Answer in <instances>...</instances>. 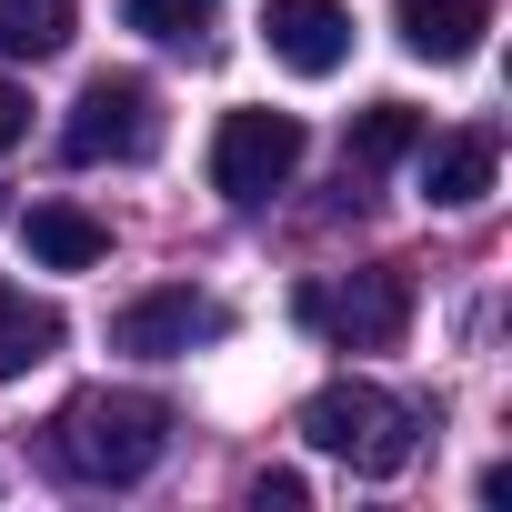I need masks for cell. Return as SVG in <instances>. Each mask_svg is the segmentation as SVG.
I'll use <instances>...</instances> for the list:
<instances>
[{
  "label": "cell",
  "mask_w": 512,
  "mask_h": 512,
  "mask_svg": "<svg viewBox=\"0 0 512 512\" xmlns=\"http://www.w3.org/2000/svg\"><path fill=\"white\" fill-rule=\"evenodd\" d=\"M171 452V402L161 392H81L51 422V462L71 482H141Z\"/></svg>",
  "instance_id": "6da1fadb"
},
{
  "label": "cell",
  "mask_w": 512,
  "mask_h": 512,
  "mask_svg": "<svg viewBox=\"0 0 512 512\" xmlns=\"http://www.w3.org/2000/svg\"><path fill=\"white\" fill-rule=\"evenodd\" d=\"M302 442L332 452V462H352V472H372V482H392L412 462V412L382 382H322L302 402Z\"/></svg>",
  "instance_id": "7a4b0ae2"
},
{
  "label": "cell",
  "mask_w": 512,
  "mask_h": 512,
  "mask_svg": "<svg viewBox=\"0 0 512 512\" xmlns=\"http://www.w3.org/2000/svg\"><path fill=\"white\" fill-rule=\"evenodd\" d=\"M302 121L292 111H221V131H211V191L221 201H272L292 171H302Z\"/></svg>",
  "instance_id": "3957f363"
},
{
  "label": "cell",
  "mask_w": 512,
  "mask_h": 512,
  "mask_svg": "<svg viewBox=\"0 0 512 512\" xmlns=\"http://www.w3.org/2000/svg\"><path fill=\"white\" fill-rule=\"evenodd\" d=\"M151 141H161V91L141 71H101L71 101V121H61V151L71 161H141Z\"/></svg>",
  "instance_id": "277c9868"
},
{
  "label": "cell",
  "mask_w": 512,
  "mask_h": 512,
  "mask_svg": "<svg viewBox=\"0 0 512 512\" xmlns=\"http://www.w3.org/2000/svg\"><path fill=\"white\" fill-rule=\"evenodd\" d=\"M292 312H302L312 332H332L342 352H392V342L412 332V272L382 262V272H352L342 292H302Z\"/></svg>",
  "instance_id": "5b68a950"
},
{
  "label": "cell",
  "mask_w": 512,
  "mask_h": 512,
  "mask_svg": "<svg viewBox=\"0 0 512 512\" xmlns=\"http://www.w3.org/2000/svg\"><path fill=\"white\" fill-rule=\"evenodd\" d=\"M211 332H221V302H201V292H141L111 312V352H131V362H181Z\"/></svg>",
  "instance_id": "8992f818"
},
{
  "label": "cell",
  "mask_w": 512,
  "mask_h": 512,
  "mask_svg": "<svg viewBox=\"0 0 512 512\" xmlns=\"http://www.w3.org/2000/svg\"><path fill=\"white\" fill-rule=\"evenodd\" d=\"M262 41H272L282 71L332 81V71L352 61V11H342V0H272V11H262Z\"/></svg>",
  "instance_id": "52a82bcc"
},
{
  "label": "cell",
  "mask_w": 512,
  "mask_h": 512,
  "mask_svg": "<svg viewBox=\"0 0 512 512\" xmlns=\"http://www.w3.org/2000/svg\"><path fill=\"white\" fill-rule=\"evenodd\" d=\"M412 151H422V201L432 211H472L492 191V171H502L492 131H442V141H412Z\"/></svg>",
  "instance_id": "ba28073f"
},
{
  "label": "cell",
  "mask_w": 512,
  "mask_h": 512,
  "mask_svg": "<svg viewBox=\"0 0 512 512\" xmlns=\"http://www.w3.org/2000/svg\"><path fill=\"white\" fill-rule=\"evenodd\" d=\"M482 21H492L482 0H392V31H402V51H412V61H442V71L482 51Z\"/></svg>",
  "instance_id": "9c48e42d"
},
{
  "label": "cell",
  "mask_w": 512,
  "mask_h": 512,
  "mask_svg": "<svg viewBox=\"0 0 512 512\" xmlns=\"http://www.w3.org/2000/svg\"><path fill=\"white\" fill-rule=\"evenodd\" d=\"M21 241H31V262H41V272H91L101 251H111V231H101L81 201H31Z\"/></svg>",
  "instance_id": "30bf717a"
},
{
  "label": "cell",
  "mask_w": 512,
  "mask_h": 512,
  "mask_svg": "<svg viewBox=\"0 0 512 512\" xmlns=\"http://www.w3.org/2000/svg\"><path fill=\"white\" fill-rule=\"evenodd\" d=\"M61 342H71V322H61L51 302H31V292H11V282H0V382L41 372Z\"/></svg>",
  "instance_id": "8fae6325"
},
{
  "label": "cell",
  "mask_w": 512,
  "mask_h": 512,
  "mask_svg": "<svg viewBox=\"0 0 512 512\" xmlns=\"http://www.w3.org/2000/svg\"><path fill=\"white\" fill-rule=\"evenodd\" d=\"M71 41V0H0V61H51Z\"/></svg>",
  "instance_id": "7c38bea8"
},
{
  "label": "cell",
  "mask_w": 512,
  "mask_h": 512,
  "mask_svg": "<svg viewBox=\"0 0 512 512\" xmlns=\"http://www.w3.org/2000/svg\"><path fill=\"white\" fill-rule=\"evenodd\" d=\"M412 141H422V121H412L402 101H372V111L352 121V161H362V171H392V161H412Z\"/></svg>",
  "instance_id": "4fadbf2b"
},
{
  "label": "cell",
  "mask_w": 512,
  "mask_h": 512,
  "mask_svg": "<svg viewBox=\"0 0 512 512\" xmlns=\"http://www.w3.org/2000/svg\"><path fill=\"white\" fill-rule=\"evenodd\" d=\"M211 11H221V0H121V21L151 31V41H201Z\"/></svg>",
  "instance_id": "5bb4252c"
},
{
  "label": "cell",
  "mask_w": 512,
  "mask_h": 512,
  "mask_svg": "<svg viewBox=\"0 0 512 512\" xmlns=\"http://www.w3.org/2000/svg\"><path fill=\"white\" fill-rule=\"evenodd\" d=\"M251 502H262V512H302L312 482H302V472H262V482H251Z\"/></svg>",
  "instance_id": "9a60e30c"
},
{
  "label": "cell",
  "mask_w": 512,
  "mask_h": 512,
  "mask_svg": "<svg viewBox=\"0 0 512 512\" xmlns=\"http://www.w3.org/2000/svg\"><path fill=\"white\" fill-rule=\"evenodd\" d=\"M21 131H31V91H21V81H11V71H0V151H11V141H21Z\"/></svg>",
  "instance_id": "2e32d148"
}]
</instances>
